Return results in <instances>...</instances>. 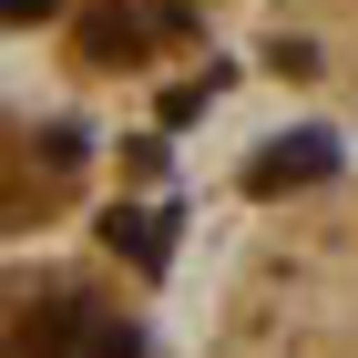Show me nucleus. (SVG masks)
I'll use <instances>...</instances> for the list:
<instances>
[{
    "label": "nucleus",
    "mask_w": 358,
    "mask_h": 358,
    "mask_svg": "<svg viewBox=\"0 0 358 358\" xmlns=\"http://www.w3.org/2000/svg\"><path fill=\"white\" fill-rule=\"evenodd\" d=\"M317 174H338V143H328V134H297V143H276L266 164H256V194H287V185H317Z\"/></svg>",
    "instance_id": "f257e3e1"
},
{
    "label": "nucleus",
    "mask_w": 358,
    "mask_h": 358,
    "mask_svg": "<svg viewBox=\"0 0 358 358\" xmlns=\"http://www.w3.org/2000/svg\"><path fill=\"white\" fill-rule=\"evenodd\" d=\"M113 246H134L143 266H154V256H164V236H154V215H113Z\"/></svg>",
    "instance_id": "f03ea898"
},
{
    "label": "nucleus",
    "mask_w": 358,
    "mask_h": 358,
    "mask_svg": "<svg viewBox=\"0 0 358 358\" xmlns=\"http://www.w3.org/2000/svg\"><path fill=\"white\" fill-rule=\"evenodd\" d=\"M41 10H52V0H0V21L21 31V21H41Z\"/></svg>",
    "instance_id": "7ed1b4c3"
}]
</instances>
